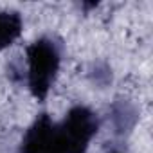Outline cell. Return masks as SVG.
<instances>
[{
    "mask_svg": "<svg viewBox=\"0 0 153 153\" xmlns=\"http://www.w3.org/2000/svg\"><path fill=\"white\" fill-rule=\"evenodd\" d=\"M110 123L114 128V133L119 137H124L133 131L137 121H139V110L135 105L128 99H117L110 108Z\"/></svg>",
    "mask_w": 153,
    "mask_h": 153,
    "instance_id": "cell-4",
    "label": "cell"
},
{
    "mask_svg": "<svg viewBox=\"0 0 153 153\" xmlns=\"http://www.w3.org/2000/svg\"><path fill=\"white\" fill-rule=\"evenodd\" d=\"M16 153H61L58 123L49 114H40L25 130Z\"/></svg>",
    "mask_w": 153,
    "mask_h": 153,
    "instance_id": "cell-3",
    "label": "cell"
},
{
    "mask_svg": "<svg viewBox=\"0 0 153 153\" xmlns=\"http://www.w3.org/2000/svg\"><path fill=\"white\" fill-rule=\"evenodd\" d=\"M106 153H126V151L123 148H119V146H112V148L106 149Z\"/></svg>",
    "mask_w": 153,
    "mask_h": 153,
    "instance_id": "cell-6",
    "label": "cell"
},
{
    "mask_svg": "<svg viewBox=\"0 0 153 153\" xmlns=\"http://www.w3.org/2000/svg\"><path fill=\"white\" fill-rule=\"evenodd\" d=\"M25 81L31 96L43 103L61 68V45L51 36H40L25 49Z\"/></svg>",
    "mask_w": 153,
    "mask_h": 153,
    "instance_id": "cell-1",
    "label": "cell"
},
{
    "mask_svg": "<svg viewBox=\"0 0 153 153\" xmlns=\"http://www.w3.org/2000/svg\"><path fill=\"white\" fill-rule=\"evenodd\" d=\"M24 33V18L18 11H0V52L9 49Z\"/></svg>",
    "mask_w": 153,
    "mask_h": 153,
    "instance_id": "cell-5",
    "label": "cell"
},
{
    "mask_svg": "<svg viewBox=\"0 0 153 153\" xmlns=\"http://www.w3.org/2000/svg\"><path fill=\"white\" fill-rule=\"evenodd\" d=\"M99 115L85 105H74L58 121V133L63 153H88L92 140L99 131Z\"/></svg>",
    "mask_w": 153,
    "mask_h": 153,
    "instance_id": "cell-2",
    "label": "cell"
}]
</instances>
